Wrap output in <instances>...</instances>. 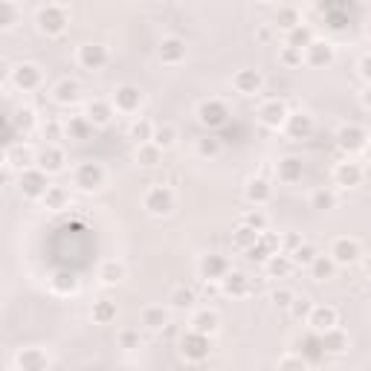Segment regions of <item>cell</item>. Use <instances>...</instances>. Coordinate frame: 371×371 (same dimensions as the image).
<instances>
[{"mask_svg":"<svg viewBox=\"0 0 371 371\" xmlns=\"http://www.w3.org/2000/svg\"><path fill=\"white\" fill-rule=\"evenodd\" d=\"M139 322L148 331H163L168 325V310L163 305H145L142 313H139Z\"/></svg>","mask_w":371,"mask_h":371,"instance_id":"cell-21","label":"cell"},{"mask_svg":"<svg viewBox=\"0 0 371 371\" xmlns=\"http://www.w3.org/2000/svg\"><path fill=\"white\" fill-rule=\"evenodd\" d=\"M334 206H337V191H334V189H316V191L310 194V209L328 212V209H334Z\"/></svg>","mask_w":371,"mask_h":371,"instance_id":"cell-39","label":"cell"},{"mask_svg":"<svg viewBox=\"0 0 371 371\" xmlns=\"http://www.w3.org/2000/svg\"><path fill=\"white\" fill-rule=\"evenodd\" d=\"M41 203H44L46 209H53V212L67 209V203H70V191H67L64 186H46V191H44V197H41Z\"/></svg>","mask_w":371,"mask_h":371,"instance_id":"cell-32","label":"cell"},{"mask_svg":"<svg viewBox=\"0 0 371 371\" xmlns=\"http://www.w3.org/2000/svg\"><path fill=\"white\" fill-rule=\"evenodd\" d=\"M9 79H12V84L18 87V90H35L38 84H41V70L35 67V64H18L12 73H9Z\"/></svg>","mask_w":371,"mask_h":371,"instance_id":"cell-12","label":"cell"},{"mask_svg":"<svg viewBox=\"0 0 371 371\" xmlns=\"http://www.w3.org/2000/svg\"><path fill=\"white\" fill-rule=\"evenodd\" d=\"M348 334H345L342 328H331V331H325L322 334V348L328 351V354H345V348H348Z\"/></svg>","mask_w":371,"mask_h":371,"instance_id":"cell-30","label":"cell"},{"mask_svg":"<svg viewBox=\"0 0 371 371\" xmlns=\"http://www.w3.org/2000/svg\"><path fill=\"white\" fill-rule=\"evenodd\" d=\"M279 371H308V363L299 354H284L279 363Z\"/></svg>","mask_w":371,"mask_h":371,"instance_id":"cell-49","label":"cell"},{"mask_svg":"<svg viewBox=\"0 0 371 371\" xmlns=\"http://www.w3.org/2000/svg\"><path fill=\"white\" fill-rule=\"evenodd\" d=\"M18 18H20V6L18 4H0V30L18 27Z\"/></svg>","mask_w":371,"mask_h":371,"instance_id":"cell-44","label":"cell"},{"mask_svg":"<svg viewBox=\"0 0 371 371\" xmlns=\"http://www.w3.org/2000/svg\"><path fill=\"white\" fill-rule=\"evenodd\" d=\"M38 30L44 35H61L67 30V6H58V4H46L38 9Z\"/></svg>","mask_w":371,"mask_h":371,"instance_id":"cell-5","label":"cell"},{"mask_svg":"<svg viewBox=\"0 0 371 371\" xmlns=\"http://www.w3.org/2000/svg\"><path fill=\"white\" fill-rule=\"evenodd\" d=\"M218 325H220V316H218L215 310L203 308V310H197V313L191 316L189 331H191V334H201V337H212V334H218Z\"/></svg>","mask_w":371,"mask_h":371,"instance_id":"cell-14","label":"cell"},{"mask_svg":"<svg viewBox=\"0 0 371 371\" xmlns=\"http://www.w3.org/2000/svg\"><path fill=\"white\" fill-rule=\"evenodd\" d=\"M6 165L9 168H18V171L35 168V151H32L30 145H12L9 154H6Z\"/></svg>","mask_w":371,"mask_h":371,"instance_id":"cell-23","label":"cell"},{"mask_svg":"<svg viewBox=\"0 0 371 371\" xmlns=\"http://www.w3.org/2000/svg\"><path fill=\"white\" fill-rule=\"evenodd\" d=\"M284 125H293L296 128V134H302V137H308L310 131H313V119L308 116V113H290L287 116V122Z\"/></svg>","mask_w":371,"mask_h":371,"instance_id":"cell-45","label":"cell"},{"mask_svg":"<svg viewBox=\"0 0 371 371\" xmlns=\"http://www.w3.org/2000/svg\"><path fill=\"white\" fill-rule=\"evenodd\" d=\"M282 61L290 64V67H293V64H302V53H299V49H290V46L282 44Z\"/></svg>","mask_w":371,"mask_h":371,"instance_id":"cell-52","label":"cell"},{"mask_svg":"<svg viewBox=\"0 0 371 371\" xmlns=\"http://www.w3.org/2000/svg\"><path fill=\"white\" fill-rule=\"evenodd\" d=\"M258 38H261V41H267V38H270V27H261V32H258Z\"/></svg>","mask_w":371,"mask_h":371,"instance_id":"cell-57","label":"cell"},{"mask_svg":"<svg viewBox=\"0 0 371 371\" xmlns=\"http://www.w3.org/2000/svg\"><path fill=\"white\" fill-rule=\"evenodd\" d=\"M258 116L267 128H282L284 122H287V105L282 102V99H267V102L258 108Z\"/></svg>","mask_w":371,"mask_h":371,"instance_id":"cell-11","label":"cell"},{"mask_svg":"<svg viewBox=\"0 0 371 371\" xmlns=\"http://www.w3.org/2000/svg\"><path fill=\"white\" fill-rule=\"evenodd\" d=\"M229 273V261L224 256H206L201 261V276L203 279H212V282H220Z\"/></svg>","mask_w":371,"mask_h":371,"instance_id":"cell-27","label":"cell"},{"mask_svg":"<svg viewBox=\"0 0 371 371\" xmlns=\"http://www.w3.org/2000/svg\"><path fill=\"white\" fill-rule=\"evenodd\" d=\"M305 322H308L316 334H325V331H331V328H339V310H337L334 305H313Z\"/></svg>","mask_w":371,"mask_h":371,"instance_id":"cell-7","label":"cell"},{"mask_svg":"<svg viewBox=\"0 0 371 371\" xmlns=\"http://www.w3.org/2000/svg\"><path fill=\"white\" fill-rule=\"evenodd\" d=\"M175 203H177V194H175V189L165 186V183H154L151 189L142 194L145 212H148V215H157V218H160V215H171Z\"/></svg>","mask_w":371,"mask_h":371,"instance_id":"cell-1","label":"cell"},{"mask_svg":"<svg viewBox=\"0 0 371 371\" xmlns=\"http://www.w3.org/2000/svg\"><path fill=\"white\" fill-rule=\"evenodd\" d=\"M310 308H313V302H310V296H299V293H296L293 296V302L287 305V310L293 313V319H308V313H310Z\"/></svg>","mask_w":371,"mask_h":371,"instance_id":"cell-43","label":"cell"},{"mask_svg":"<svg viewBox=\"0 0 371 371\" xmlns=\"http://www.w3.org/2000/svg\"><path fill=\"white\" fill-rule=\"evenodd\" d=\"M365 139H368V134H365V128H360V125H342L339 134H337L339 148H342V151H348V154L365 151Z\"/></svg>","mask_w":371,"mask_h":371,"instance_id":"cell-9","label":"cell"},{"mask_svg":"<svg viewBox=\"0 0 371 371\" xmlns=\"http://www.w3.org/2000/svg\"><path fill=\"white\" fill-rule=\"evenodd\" d=\"M9 79V67H6V61H0V84H4Z\"/></svg>","mask_w":371,"mask_h":371,"instance_id":"cell-56","label":"cell"},{"mask_svg":"<svg viewBox=\"0 0 371 371\" xmlns=\"http://www.w3.org/2000/svg\"><path fill=\"white\" fill-rule=\"evenodd\" d=\"M111 105H113V113L134 116V113H139V108H142V90L134 87V84H122V87L113 90Z\"/></svg>","mask_w":371,"mask_h":371,"instance_id":"cell-6","label":"cell"},{"mask_svg":"<svg viewBox=\"0 0 371 371\" xmlns=\"http://www.w3.org/2000/svg\"><path fill=\"white\" fill-rule=\"evenodd\" d=\"M119 345L125 351H134V348H139L142 345V337H139V331H122L119 334Z\"/></svg>","mask_w":371,"mask_h":371,"instance_id":"cell-50","label":"cell"},{"mask_svg":"<svg viewBox=\"0 0 371 371\" xmlns=\"http://www.w3.org/2000/svg\"><path fill=\"white\" fill-rule=\"evenodd\" d=\"M261 84H264V79H261L258 70H238L232 76V87L241 96H256L261 90Z\"/></svg>","mask_w":371,"mask_h":371,"instance_id":"cell-13","label":"cell"},{"mask_svg":"<svg viewBox=\"0 0 371 371\" xmlns=\"http://www.w3.org/2000/svg\"><path fill=\"white\" fill-rule=\"evenodd\" d=\"M256 241H258V232L246 229V227H241L238 235H235V246H238V250H253Z\"/></svg>","mask_w":371,"mask_h":371,"instance_id":"cell-48","label":"cell"},{"mask_svg":"<svg viewBox=\"0 0 371 371\" xmlns=\"http://www.w3.org/2000/svg\"><path fill=\"white\" fill-rule=\"evenodd\" d=\"M160 160H163V151H160L157 145L145 142V145H139V148H137V163H139V165L154 168V165H160Z\"/></svg>","mask_w":371,"mask_h":371,"instance_id":"cell-40","label":"cell"},{"mask_svg":"<svg viewBox=\"0 0 371 371\" xmlns=\"http://www.w3.org/2000/svg\"><path fill=\"white\" fill-rule=\"evenodd\" d=\"M302 23V15H299V9L296 6H279V12H276V27H282L284 32H290V30H296Z\"/></svg>","mask_w":371,"mask_h":371,"instance_id":"cell-37","label":"cell"},{"mask_svg":"<svg viewBox=\"0 0 371 371\" xmlns=\"http://www.w3.org/2000/svg\"><path fill=\"white\" fill-rule=\"evenodd\" d=\"M46 177L41 175L38 168H27V171H20V191L27 194V197H35V201H41L44 191H46Z\"/></svg>","mask_w":371,"mask_h":371,"instance_id":"cell-15","label":"cell"},{"mask_svg":"<svg viewBox=\"0 0 371 371\" xmlns=\"http://www.w3.org/2000/svg\"><path fill=\"white\" fill-rule=\"evenodd\" d=\"M111 116H113V105H111V99H93V102L87 105V122L90 125H96V128H105L108 122H111Z\"/></svg>","mask_w":371,"mask_h":371,"instance_id":"cell-19","label":"cell"},{"mask_svg":"<svg viewBox=\"0 0 371 371\" xmlns=\"http://www.w3.org/2000/svg\"><path fill=\"white\" fill-rule=\"evenodd\" d=\"M18 368L20 371H46L49 368V357L41 348H23L18 354Z\"/></svg>","mask_w":371,"mask_h":371,"instance_id":"cell-20","label":"cell"},{"mask_svg":"<svg viewBox=\"0 0 371 371\" xmlns=\"http://www.w3.org/2000/svg\"><path fill=\"white\" fill-rule=\"evenodd\" d=\"M241 227H246V229H253V232H267V215L264 212H246L244 218H241Z\"/></svg>","mask_w":371,"mask_h":371,"instance_id":"cell-46","label":"cell"},{"mask_svg":"<svg viewBox=\"0 0 371 371\" xmlns=\"http://www.w3.org/2000/svg\"><path fill=\"white\" fill-rule=\"evenodd\" d=\"M365 177V168L363 163H354V160H345V163H337L334 168V183L339 189H357Z\"/></svg>","mask_w":371,"mask_h":371,"instance_id":"cell-8","label":"cell"},{"mask_svg":"<svg viewBox=\"0 0 371 371\" xmlns=\"http://www.w3.org/2000/svg\"><path fill=\"white\" fill-rule=\"evenodd\" d=\"M160 58H163V64H180L183 58H186V44L180 41V38H163L160 41Z\"/></svg>","mask_w":371,"mask_h":371,"instance_id":"cell-25","label":"cell"},{"mask_svg":"<svg viewBox=\"0 0 371 371\" xmlns=\"http://www.w3.org/2000/svg\"><path fill=\"white\" fill-rule=\"evenodd\" d=\"M302 58H308V64H313V67H322V64H331V61H334V49H331V44L313 38V41L302 49Z\"/></svg>","mask_w":371,"mask_h":371,"instance_id":"cell-18","label":"cell"},{"mask_svg":"<svg viewBox=\"0 0 371 371\" xmlns=\"http://www.w3.org/2000/svg\"><path fill=\"white\" fill-rule=\"evenodd\" d=\"M76 61L84 67V70H102L108 64V49L102 44H82L79 53H76Z\"/></svg>","mask_w":371,"mask_h":371,"instance_id":"cell-10","label":"cell"},{"mask_svg":"<svg viewBox=\"0 0 371 371\" xmlns=\"http://www.w3.org/2000/svg\"><path fill=\"white\" fill-rule=\"evenodd\" d=\"M310 41H313V32H310L308 27H302V23H299V27H296V30H290V32L284 35V46H290V49H299V53H302V49H305Z\"/></svg>","mask_w":371,"mask_h":371,"instance_id":"cell-38","label":"cell"},{"mask_svg":"<svg viewBox=\"0 0 371 371\" xmlns=\"http://www.w3.org/2000/svg\"><path fill=\"white\" fill-rule=\"evenodd\" d=\"M183 357H189V360H203V357H209V337H201V334H186L183 337Z\"/></svg>","mask_w":371,"mask_h":371,"instance_id":"cell-22","label":"cell"},{"mask_svg":"<svg viewBox=\"0 0 371 371\" xmlns=\"http://www.w3.org/2000/svg\"><path fill=\"white\" fill-rule=\"evenodd\" d=\"M276 175H279L282 183H299V180H302V163L296 160V157H287V160L279 163Z\"/></svg>","mask_w":371,"mask_h":371,"instance_id":"cell-35","label":"cell"},{"mask_svg":"<svg viewBox=\"0 0 371 371\" xmlns=\"http://www.w3.org/2000/svg\"><path fill=\"white\" fill-rule=\"evenodd\" d=\"M73 186H76L79 191H99L105 186V168L99 163H79L76 168H73Z\"/></svg>","mask_w":371,"mask_h":371,"instance_id":"cell-4","label":"cell"},{"mask_svg":"<svg viewBox=\"0 0 371 371\" xmlns=\"http://www.w3.org/2000/svg\"><path fill=\"white\" fill-rule=\"evenodd\" d=\"M90 128H93V125H90V122H87L84 116H82V119L76 116V119H70V122H64V134H70V137H76V139H82V137H84V134H87Z\"/></svg>","mask_w":371,"mask_h":371,"instance_id":"cell-47","label":"cell"},{"mask_svg":"<svg viewBox=\"0 0 371 371\" xmlns=\"http://www.w3.org/2000/svg\"><path fill=\"white\" fill-rule=\"evenodd\" d=\"M79 99H82V87H79V82H73V79H61V82L53 87V102L61 105V108L76 105Z\"/></svg>","mask_w":371,"mask_h":371,"instance_id":"cell-17","label":"cell"},{"mask_svg":"<svg viewBox=\"0 0 371 371\" xmlns=\"http://www.w3.org/2000/svg\"><path fill=\"white\" fill-rule=\"evenodd\" d=\"M154 125H157L154 119L134 116V122L128 125V137H131L137 145H145V142H151V137H154Z\"/></svg>","mask_w":371,"mask_h":371,"instance_id":"cell-28","label":"cell"},{"mask_svg":"<svg viewBox=\"0 0 371 371\" xmlns=\"http://www.w3.org/2000/svg\"><path fill=\"white\" fill-rule=\"evenodd\" d=\"M9 177H12V175H9V165H0V186H6Z\"/></svg>","mask_w":371,"mask_h":371,"instance_id":"cell-54","label":"cell"},{"mask_svg":"<svg viewBox=\"0 0 371 371\" xmlns=\"http://www.w3.org/2000/svg\"><path fill=\"white\" fill-rule=\"evenodd\" d=\"M35 168L41 175H61L67 168V157H64V148L58 142H46L41 151H35Z\"/></svg>","mask_w":371,"mask_h":371,"instance_id":"cell-3","label":"cell"},{"mask_svg":"<svg viewBox=\"0 0 371 371\" xmlns=\"http://www.w3.org/2000/svg\"><path fill=\"white\" fill-rule=\"evenodd\" d=\"M175 142H177V128L171 125V122H157L154 125V137H151V145H157L160 151H168V148H175Z\"/></svg>","mask_w":371,"mask_h":371,"instance_id":"cell-29","label":"cell"},{"mask_svg":"<svg viewBox=\"0 0 371 371\" xmlns=\"http://www.w3.org/2000/svg\"><path fill=\"white\" fill-rule=\"evenodd\" d=\"M99 279H102V284H119L122 279H125V264L116 261V258L102 261V267H99Z\"/></svg>","mask_w":371,"mask_h":371,"instance_id":"cell-33","label":"cell"},{"mask_svg":"<svg viewBox=\"0 0 371 371\" xmlns=\"http://www.w3.org/2000/svg\"><path fill=\"white\" fill-rule=\"evenodd\" d=\"M41 134L46 137V142H56L64 137V122H46V125L41 128Z\"/></svg>","mask_w":371,"mask_h":371,"instance_id":"cell-51","label":"cell"},{"mask_svg":"<svg viewBox=\"0 0 371 371\" xmlns=\"http://www.w3.org/2000/svg\"><path fill=\"white\" fill-rule=\"evenodd\" d=\"M220 287H224V293H232V296H246V293H253V279L229 270V273L220 279Z\"/></svg>","mask_w":371,"mask_h":371,"instance_id":"cell-26","label":"cell"},{"mask_svg":"<svg viewBox=\"0 0 371 371\" xmlns=\"http://www.w3.org/2000/svg\"><path fill=\"white\" fill-rule=\"evenodd\" d=\"M224 116H227V105L220 102V99H209V102H203L201 108H197V119H201V125H209V128L220 125Z\"/></svg>","mask_w":371,"mask_h":371,"instance_id":"cell-16","label":"cell"},{"mask_svg":"<svg viewBox=\"0 0 371 371\" xmlns=\"http://www.w3.org/2000/svg\"><path fill=\"white\" fill-rule=\"evenodd\" d=\"M264 270H267V276H270V279H287V276L293 273V270H296V264L290 261V256L276 253V256L264 258Z\"/></svg>","mask_w":371,"mask_h":371,"instance_id":"cell-24","label":"cell"},{"mask_svg":"<svg viewBox=\"0 0 371 371\" xmlns=\"http://www.w3.org/2000/svg\"><path fill=\"white\" fill-rule=\"evenodd\" d=\"M9 371H20V368H18V365H15V368H9Z\"/></svg>","mask_w":371,"mask_h":371,"instance_id":"cell-58","label":"cell"},{"mask_svg":"<svg viewBox=\"0 0 371 371\" xmlns=\"http://www.w3.org/2000/svg\"><path fill=\"white\" fill-rule=\"evenodd\" d=\"M293 296H296L293 290H287V287H279V290L273 293V302H276V305H282V308H287V305L293 302Z\"/></svg>","mask_w":371,"mask_h":371,"instance_id":"cell-53","label":"cell"},{"mask_svg":"<svg viewBox=\"0 0 371 371\" xmlns=\"http://www.w3.org/2000/svg\"><path fill=\"white\" fill-rule=\"evenodd\" d=\"M194 302H197V296L191 287H175L168 296V305L175 310H189V308H194Z\"/></svg>","mask_w":371,"mask_h":371,"instance_id":"cell-36","label":"cell"},{"mask_svg":"<svg viewBox=\"0 0 371 371\" xmlns=\"http://www.w3.org/2000/svg\"><path fill=\"white\" fill-rule=\"evenodd\" d=\"M316 256H319V253H316V246H313V244H308V241H302V244L290 253V261H293L296 267H310Z\"/></svg>","mask_w":371,"mask_h":371,"instance_id":"cell-41","label":"cell"},{"mask_svg":"<svg viewBox=\"0 0 371 371\" xmlns=\"http://www.w3.org/2000/svg\"><path fill=\"white\" fill-rule=\"evenodd\" d=\"M246 197H250V203L264 206V203H270V197H273V186L261 177H256V180L246 183Z\"/></svg>","mask_w":371,"mask_h":371,"instance_id":"cell-31","label":"cell"},{"mask_svg":"<svg viewBox=\"0 0 371 371\" xmlns=\"http://www.w3.org/2000/svg\"><path fill=\"white\" fill-rule=\"evenodd\" d=\"M328 258L337 264V267H351L363 258V244L351 235H337L331 241V250H328Z\"/></svg>","mask_w":371,"mask_h":371,"instance_id":"cell-2","label":"cell"},{"mask_svg":"<svg viewBox=\"0 0 371 371\" xmlns=\"http://www.w3.org/2000/svg\"><path fill=\"white\" fill-rule=\"evenodd\" d=\"M201 151H203V154H215L218 145H215V142H201Z\"/></svg>","mask_w":371,"mask_h":371,"instance_id":"cell-55","label":"cell"},{"mask_svg":"<svg viewBox=\"0 0 371 371\" xmlns=\"http://www.w3.org/2000/svg\"><path fill=\"white\" fill-rule=\"evenodd\" d=\"M93 319H96L99 325H111L113 319H116V305H113V302H108V299L96 302V305H93Z\"/></svg>","mask_w":371,"mask_h":371,"instance_id":"cell-42","label":"cell"},{"mask_svg":"<svg viewBox=\"0 0 371 371\" xmlns=\"http://www.w3.org/2000/svg\"><path fill=\"white\" fill-rule=\"evenodd\" d=\"M308 270H310V279H313V282H328V279H334V273H337V264H334L328 256H316L313 264H310Z\"/></svg>","mask_w":371,"mask_h":371,"instance_id":"cell-34","label":"cell"}]
</instances>
